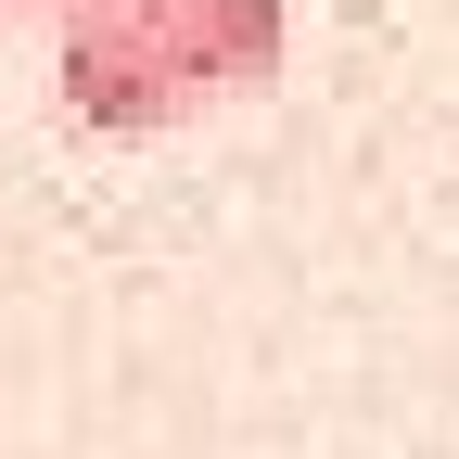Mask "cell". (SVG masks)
Here are the masks:
<instances>
[{
	"mask_svg": "<svg viewBox=\"0 0 459 459\" xmlns=\"http://www.w3.org/2000/svg\"><path fill=\"white\" fill-rule=\"evenodd\" d=\"M0 13H13V0H0Z\"/></svg>",
	"mask_w": 459,
	"mask_h": 459,
	"instance_id": "cell-4",
	"label": "cell"
},
{
	"mask_svg": "<svg viewBox=\"0 0 459 459\" xmlns=\"http://www.w3.org/2000/svg\"><path fill=\"white\" fill-rule=\"evenodd\" d=\"M51 90H65V115H77V128H115V141L204 115L192 65L166 51V26L141 13V0H128V13H90V26H65V51H51Z\"/></svg>",
	"mask_w": 459,
	"mask_h": 459,
	"instance_id": "cell-1",
	"label": "cell"
},
{
	"mask_svg": "<svg viewBox=\"0 0 459 459\" xmlns=\"http://www.w3.org/2000/svg\"><path fill=\"white\" fill-rule=\"evenodd\" d=\"M141 13L166 26V51L192 65L204 102L268 90V77H281V51H294V13H281V0H141Z\"/></svg>",
	"mask_w": 459,
	"mask_h": 459,
	"instance_id": "cell-2",
	"label": "cell"
},
{
	"mask_svg": "<svg viewBox=\"0 0 459 459\" xmlns=\"http://www.w3.org/2000/svg\"><path fill=\"white\" fill-rule=\"evenodd\" d=\"M51 26H90V13H128V0H39Z\"/></svg>",
	"mask_w": 459,
	"mask_h": 459,
	"instance_id": "cell-3",
	"label": "cell"
}]
</instances>
